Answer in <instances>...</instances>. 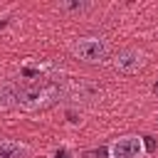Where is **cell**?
I'll return each mask as SVG.
<instances>
[{
	"instance_id": "cell-9",
	"label": "cell",
	"mask_w": 158,
	"mask_h": 158,
	"mask_svg": "<svg viewBox=\"0 0 158 158\" xmlns=\"http://www.w3.org/2000/svg\"><path fill=\"white\" fill-rule=\"evenodd\" d=\"M153 94H156V96H158V81H156V84H153Z\"/></svg>"
},
{
	"instance_id": "cell-4",
	"label": "cell",
	"mask_w": 158,
	"mask_h": 158,
	"mask_svg": "<svg viewBox=\"0 0 158 158\" xmlns=\"http://www.w3.org/2000/svg\"><path fill=\"white\" fill-rule=\"evenodd\" d=\"M146 67V52L138 47H126L114 57V69L118 74H136Z\"/></svg>"
},
{
	"instance_id": "cell-6",
	"label": "cell",
	"mask_w": 158,
	"mask_h": 158,
	"mask_svg": "<svg viewBox=\"0 0 158 158\" xmlns=\"http://www.w3.org/2000/svg\"><path fill=\"white\" fill-rule=\"evenodd\" d=\"M17 101H20V86L15 81H2L0 84V111L17 106Z\"/></svg>"
},
{
	"instance_id": "cell-7",
	"label": "cell",
	"mask_w": 158,
	"mask_h": 158,
	"mask_svg": "<svg viewBox=\"0 0 158 158\" xmlns=\"http://www.w3.org/2000/svg\"><path fill=\"white\" fill-rule=\"evenodd\" d=\"M57 7H59L62 12H81V10L89 7V2H59Z\"/></svg>"
},
{
	"instance_id": "cell-8",
	"label": "cell",
	"mask_w": 158,
	"mask_h": 158,
	"mask_svg": "<svg viewBox=\"0 0 158 158\" xmlns=\"http://www.w3.org/2000/svg\"><path fill=\"white\" fill-rule=\"evenodd\" d=\"M54 158H72V153H69V148H64V146H62V148H57V151H54Z\"/></svg>"
},
{
	"instance_id": "cell-2",
	"label": "cell",
	"mask_w": 158,
	"mask_h": 158,
	"mask_svg": "<svg viewBox=\"0 0 158 158\" xmlns=\"http://www.w3.org/2000/svg\"><path fill=\"white\" fill-rule=\"evenodd\" d=\"M59 86L54 84H44V86H32V89H20V101L17 106L25 111H37V109H47L59 99Z\"/></svg>"
},
{
	"instance_id": "cell-5",
	"label": "cell",
	"mask_w": 158,
	"mask_h": 158,
	"mask_svg": "<svg viewBox=\"0 0 158 158\" xmlns=\"http://www.w3.org/2000/svg\"><path fill=\"white\" fill-rule=\"evenodd\" d=\"M30 146L15 138H0V158H27Z\"/></svg>"
},
{
	"instance_id": "cell-3",
	"label": "cell",
	"mask_w": 158,
	"mask_h": 158,
	"mask_svg": "<svg viewBox=\"0 0 158 158\" xmlns=\"http://www.w3.org/2000/svg\"><path fill=\"white\" fill-rule=\"evenodd\" d=\"M109 158H143L146 156V136L123 133L106 146Z\"/></svg>"
},
{
	"instance_id": "cell-1",
	"label": "cell",
	"mask_w": 158,
	"mask_h": 158,
	"mask_svg": "<svg viewBox=\"0 0 158 158\" xmlns=\"http://www.w3.org/2000/svg\"><path fill=\"white\" fill-rule=\"evenodd\" d=\"M69 52L79 59V62H86V64H104L109 59V42L104 37H77L72 40L69 44Z\"/></svg>"
}]
</instances>
